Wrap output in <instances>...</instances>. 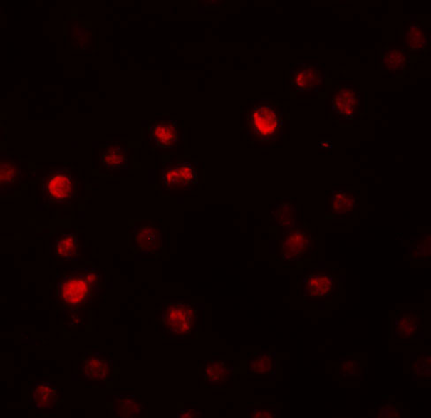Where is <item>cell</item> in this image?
Instances as JSON below:
<instances>
[{
	"label": "cell",
	"instance_id": "obj_29",
	"mask_svg": "<svg viewBox=\"0 0 431 418\" xmlns=\"http://www.w3.org/2000/svg\"><path fill=\"white\" fill-rule=\"evenodd\" d=\"M16 169L14 165L11 164H5L1 166V184L6 186L13 182L16 177Z\"/></svg>",
	"mask_w": 431,
	"mask_h": 418
},
{
	"label": "cell",
	"instance_id": "obj_8",
	"mask_svg": "<svg viewBox=\"0 0 431 418\" xmlns=\"http://www.w3.org/2000/svg\"><path fill=\"white\" fill-rule=\"evenodd\" d=\"M202 378L206 386L212 388H228L233 387V362L213 357L206 360L202 365Z\"/></svg>",
	"mask_w": 431,
	"mask_h": 418
},
{
	"label": "cell",
	"instance_id": "obj_3",
	"mask_svg": "<svg viewBox=\"0 0 431 418\" xmlns=\"http://www.w3.org/2000/svg\"><path fill=\"white\" fill-rule=\"evenodd\" d=\"M338 287V277L333 270H314L301 280L300 295L308 302H326L336 295Z\"/></svg>",
	"mask_w": 431,
	"mask_h": 418
},
{
	"label": "cell",
	"instance_id": "obj_21",
	"mask_svg": "<svg viewBox=\"0 0 431 418\" xmlns=\"http://www.w3.org/2000/svg\"><path fill=\"white\" fill-rule=\"evenodd\" d=\"M100 161L106 168L123 169L126 167L128 162L126 150L120 146L105 147L100 155Z\"/></svg>",
	"mask_w": 431,
	"mask_h": 418
},
{
	"label": "cell",
	"instance_id": "obj_7",
	"mask_svg": "<svg viewBox=\"0 0 431 418\" xmlns=\"http://www.w3.org/2000/svg\"><path fill=\"white\" fill-rule=\"evenodd\" d=\"M425 316L420 310H403L392 320V338L410 342L422 338Z\"/></svg>",
	"mask_w": 431,
	"mask_h": 418
},
{
	"label": "cell",
	"instance_id": "obj_22",
	"mask_svg": "<svg viewBox=\"0 0 431 418\" xmlns=\"http://www.w3.org/2000/svg\"><path fill=\"white\" fill-rule=\"evenodd\" d=\"M77 251V238L73 233L65 234L57 240L54 254L58 260L70 261L75 257Z\"/></svg>",
	"mask_w": 431,
	"mask_h": 418
},
{
	"label": "cell",
	"instance_id": "obj_18",
	"mask_svg": "<svg viewBox=\"0 0 431 418\" xmlns=\"http://www.w3.org/2000/svg\"><path fill=\"white\" fill-rule=\"evenodd\" d=\"M275 355L271 352H261L251 355L248 360V372L251 375L264 378L275 373Z\"/></svg>",
	"mask_w": 431,
	"mask_h": 418
},
{
	"label": "cell",
	"instance_id": "obj_10",
	"mask_svg": "<svg viewBox=\"0 0 431 418\" xmlns=\"http://www.w3.org/2000/svg\"><path fill=\"white\" fill-rule=\"evenodd\" d=\"M197 172L189 162L169 164L162 172V183L168 188L190 187L197 182Z\"/></svg>",
	"mask_w": 431,
	"mask_h": 418
},
{
	"label": "cell",
	"instance_id": "obj_30",
	"mask_svg": "<svg viewBox=\"0 0 431 418\" xmlns=\"http://www.w3.org/2000/svg\"><path fill=\"white\" fill-rule=\"evenodd\" d=\"M177 417H190V418H201L204 417V412L202 410L194 409H187L180 410L176 415Z\"/></svg>",
	"mask_w": 431,
	"mask_h": 418
},
{
	"label": "cell",
	"instance_id": "obj_24",
	"mask_svg": "<svg viewBox=\"0 0 431 418\" xmlns=\"http://www.w3.org/2000/svg\"><path fill=\"white\" fill-rule=\"evenodd\" d=\"M406 64V57L403 51L393 50L388 51L383 58V65L392 72H399L404 68Z\"/></svg>",
	"mask_w": 431,
	"mask_h": 418
},
{
	"label": "cell",
	"instance_id": "obj_6",
	"mask_svg": "<svg viewBox=\"0 0 431 418\" xmlns=\"http://www.w3.org/2000/svg\"><path fill=\"white\" fill-rule=\"evenodd\" d=\"M77 181L66 169H54L48 173L43 181V194L46 202L66 203L76 195Z\"/></svg>",
	"mask_w": 431,
	"mask_h": 418
},
{
	"label": "cell",
	"instance_id": "obj_13",
	"mask_svg": "<svg viewBox=\"0 0 431 418\" xmlns=\"http://www.w3.org/2000/svg\"><path fill=\"white\" fill-rule=\"evenodd\" d=\"M150 140L160 149H171L178 142L179 132L176 122L162 120L155 122L150 127Z\"/></svg>",
	"mask_w": 431,
	"mask_h": 418
},
{
	"label": "cell",
	"instance_id": "obj_17",
	"mask_svg": "<svg viewBox=\"0 0 431 418\" xmlns=\"http://www.w3.org/2000/svg\"><path fill=\"white\" fill-rule=\"evenodd\" d=\"M359 203L358 196L351 192L336 190L331 192L330 212L337 217L348 216L355 209Z\"/></svg>",
	"mask_w": 431,
	"mask_h": 418
},
{
	"label": "cell",
	"instance_id": "obj_2",
	"mask_svg": "<svg viewBox=\"0 0 431 418\" xmlns=\"http://www.w3.org/2000/svg\"><path fill=\"white\" fill-rule=\"evenodd\" d=\"M248 127L260 142H275L281 135V114L270 103H260L249 113Z\"/></svg>",
	"mask_w": 431,
	"mask_h": 418
},
{
	"label": "cell",
	"instance_id": "obj_12",
	"mask_svg": "<svg viewBox=\"0 0 431 418\" xmlns=\"http://www.w3.org/2000/svg\"><path fill=\"white\" fill-rule=\"evenodd\" d=\"M113 369V360L104 354L85 355L80 372L86 379L104 380L108 378Z\"/></svg>",
	"mask_w": 431,
	"mask_h": 418
},
{
	"label": "cell",
	"instance_id": "obj_1",
	"mask_svg": "<svg viewBox=\"0 0 431 418\" xmlns=\"http://www.w3.org/2000/svg\"><path fill=\"white\" fill-rule=\"evenodd\" d=\"M88 270H72L58 283L57 296L61 304L68 308H80L91 301L98 288V276Z\"/></svg>",
	"mask_w": 431,
	"mask_h": 418
},
{
	"label": "cell",
	"instance_id": "obj_26",
	"mask_svg": "<svg viewBox=\"0 0 431 418\" xmlns=\"http://www.w3.org/2000/svg\"><path fill=\"white\" fill-rule=\"evenodd\" d=\"M412 256L417 260H429L430 258V235H422L412 246Z\"/></svg>",
	"mask_w": 431,
	"mask_h": 418
},
{
	"label": "cell",
	"instance_id": "obj_25",
	"mask_svg": "<svg viewBox=\"0 0 431 418\" xmlns=\"http://www.w3.org/2000/svg\"><path fill=\"white\" fill-rule=\"evenodd\" d=\"M249 417L271 418L279 416V410L276 406L267 404L249 405L248 408Z\"/></svg>",
	"mask_w": 431,
	"mask_h": 418
},
{
	"label": "cell",
	"instance_id": "obj_28",
	"mask_svg": "<svg viewBox=\"0 0 431 418\" xmlns=\"http://www.w3.org/2000/svg\"><path fill=\"white\" fill-rule=\"evenodd\" d=\"M378 417H400L401 412L397 408L395 404L392 402H385L384 404L379 406L377 415Z\"/></svg>",
	"mask_w": 431,
	"mask_h": 418
},
{
	"label": "cell",
	"instance_id": "obj_4",
	"mask_svg": "<svg viewBox=\"0 0 431 418\" xmlns=\"http://www.w3.org/2000/svg\"><path fill=\"white\" fill-rule=\"evenodd\" d=\"M197 319V308L186 303H170L165 306L160 320L167 334L173 338H186L193 332Z\"/></svg>",
	"mask_w": 431,
	"mask_h": 418
},
{
	"label": "cell",
	"instance_id": "obj_19",
	"mask_svg": "<svg viewBox=\"0 0 431 418\" xmlns=\"http://www.w3.org/2000/svg\"><path fill=\"white\" fill-rule=\"evenodd\" d=\"M272 223L282 228L291 229L298 226L297 207L293 202H279L274 209L270 211Z\"/></svg>",
	"mask_w": 431,
	"mask_h": 418
},
{
	"label": "cell",
	"instance_id": "obj_5",
	"mask_svg": "<svg viewBox=\"0 0 431 418\" xmlns=\"http://www.w3.org/2000/svg\"><path fill=\"white\" fill-rule=\"evenodd\" d=\"M316 239L314 233L305 229H287L281 236V257L285 262H296L311 256L316 250Z\"/></svg>",
	"mask_w": 431,
	"mask_h": 418
},
{
	"label": "cell",
	"instance_id": "obj_11",
	"mask_svg": "<svg viewBox=\"0 0 431 418\" xmlns=\"http://www.w3.org/2000/svg\"><path fill=\"white\" fill-rule=\"evenodd\" d=\"M60 398V388L51 381H38L29 388V402L38 410L53 409Z\"/></svg>",
	"mask_w": 431,
	"mask_h": 418
},
{
	"label": "cell",
	"instance_id": "obj_20",
	"mask_svg": "<svg viewBox=\"0 0 431 418\" xmlns=\"http://www.w3.org/2000/svg\"><path fill=\"white\" fill-rule=\"evenodd\" d=\"M408 49L415 53L425 51L429 46L430 36L422 23L412 22L406 35Z\"/></svg>",
	"mask_w": 431,
	"mask_h": 418
},
{
	"label": "cell",
	"instance_id": "obj_27",
	"mask_svg": "<svg viewBox=\"0 0 431 418\" xmlns=\"http://www.w3.org/2000/svg\"><path fill=\"white\" fill-rule=\"evenodd\" d=\"M360 362L353 360V358H346L341 364V376L343 378L346 377H353L360 375Z\"/></svg>",
	"mask_w": 431,
	"mask_h": 418
},
{
	"label": "cell",
	"instance_id": "obj_14",
	"mask_svg": "<svg viewBox=\"0 0 431 418\" xmlns=\"http://www.w3.org/2000/svg\"><path fill=\"white\" fill-rule=\"evenodd\" d=\"M133 241L141 253L151 254L161 246V234L152 225H137L133 229Z\"/></svg>",
	"mask_w": 431,
	"mask_h": 418
},
{
	"label": "cell",
	"instance_id": "obj_16",
	"mask_svg": "<svg viewBox=\"0 0 431 418\" xmlns=\"http://www.w3.org/2000/svg\"><path fill=\"white\" fill-rule=\"evenodd\" d=\"M360 99L358 88L353 85H348L338 92L333 99V110L346 117H352Z\"/></svg>",
	"mask_w": 431,
	"mask_h": 418
},
{
	"label": "cell",
	"instance_id": "obj_15",
	"mask_svg": "<svg viewBox=\"0 0 431 418\" xmlns=\"http://www.w3.org/2000/svg\"><path fill=\"white\" fill-rule=\"evenodd\" d=\"M113 414L118 417H141L145 416V406L135 395L121 394L114 399Z\"/></svg>",
	"mask_w": 431,
	"mask_h": 418
},
{
	"label": "cell",
	"instance_id": "obj_9",
	"mask_svg": "<svg viewBox=\"0 0 431 418\" xmlns=\"http://www.w3.org/2000/svg\"><path fill=\"white\" fill-rule=\"evenodd\" d=\"M292 86L298 91L306 92L321 86L323 75L318 64H297L290 71Z\"/></svg>",
	"mask_w": 431,
	"mask_h": 418
},
{
	"label": "cell",
	"instance_id": "obj_23",
	"mask_svg": "<svg viewBox=\"0 0 431 418\" xmlns=\"http://www.w3.org/2000/svg\"><path fill=\"white\" fill-rule=\"evenodd\" d=\"M430 354H419L412 362V367L416 378L429 380L431 372V358Z\"/></svg>",
	"mask_w": 431,
	"mask_h": 418
}]
</instances>
